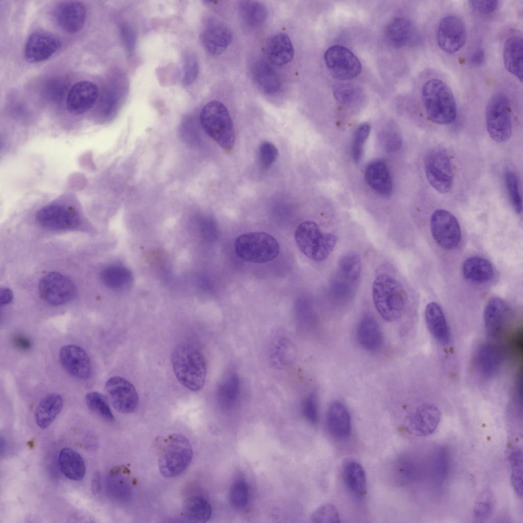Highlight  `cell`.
<instances>
[{
  "mask_svg": "<svg viewBox=\"0 0 523 523\" xmlns=\"http://www.w3.org/2000/svg\"><path fill=\"white\" fill-rule=\"evenodd\" d=\"M41 298L52 305L58 306L70 301L76 294V287L67 277L58 272L44 275L39 283Z\"/></svg>",
  "mask_w": 523,
  "mask_h": 523,
  "instance_id": "obj_12",
  "label": "cell"
},
{
  "mask_svg": "<svg viewBox=\"0 0 523 523\" xmlns=\"http://www.w3.org/2000/svg\"><path fill=\"white\" fill-rule=\"evenodd\" d=\"M107 396L113 408L118 412H133L138 403L137 392L129 381L120 376H113L105 384Z\"/></svg>",
  "mask_w": 523,
  "mask_h": 523,
  "instance_id": "obj_14",
  "label": "cell"
},
{
  "mask_svg": "<svg viewBox=\"0 0 523 523\" xmlns=\"http://www.w3.org/2000/svg\"><path fill=\"white\" fill-rule=\"evenodd\" d=\"M495 500L493 491L486 488L478 496L472 510L474 519L483 521L489 518L493 513Z\"/></svg>",
  "mask_w": 523,
  "mask_h": 523,
  "instance_id": "obj_42",
  "label": "cell"
},
{
  "mask_svg": "<svg viewBox=\"0 0 523 523\" xmlns=\"http://www.w3.org/2000/svg\"><path fill=\"white\" fill-rule=\"evenodd\" d=\"M238 12L242 23L251 29L260 27L268 16L266 6L255 1H241L238 6Z\"/></svg>",
  "mask_w": 523,
  "mask_h": 523,
  "instance_id": "obj_37",
  "label": "cell"
},
{
  "mask_svg": "<svg viewBox=\"0 0 523 523\" xmlns=\"http://www.w3.org/2000/svg\"><path fill=\"white\" fill-rule=\"evenodd\" d=\"M101 476L99 471L93 474L91 480V490L94 495L99 494L101 490Z\"/></svg>",
  "mask_w": 523,
  "mask_h": 523,
  "instance_id": "obj_61",
  "label": "cell"
},
{
  "mask_svg": "<svg viewBox=\"0 0 523 523\" xmlns=\"http://www.w3.org/2000/svg\"><path fill=\"white\" fill-rule=\"evenodd\" d=\"M60 47V40L54 35L36 32L32 34L26 42L25 56L28 61L37 63L48 59Z\"/></svg>",
  "mask_w": 523,
  "mask_h": 523,
  "instance_id": "obj_18",
  "label": "cell"
},
{
  "mask_svg": "<svg viewBox=\"0 0 523 523\" xmlns=\"http://www.w3.org/2000/svg\"><path fill=\"white\" fill-rule=\"evenodd\" d=\"M401 145V140L395 132H389L385 136V148L388 152H394L398 150Z\"/></svg>",
  "mask_w": 523,
  "mask_h": 523,
  "instance_id": "obj_56",
  "label": "cell"
},
{
  "mask_svg": "<svg viewBox=\"0 0 523 523\" xmlns=\"http://www.w3.org/2000/svg\"><path fill=\"white\" fill-rule=\"evenodd\" d=\"M424 316L427 328L433 337L440 344H447L449 340V329L440 306L435 302L428 303Z\"/></svg>",
  "mask_w": 523,
  "mask_h": 523,
  "instance_id": "obj_28",
  "label": "cell"
},
{
  "mask_svg": "<svg viewBox=\"0 0 523 523\" xmlns=\"http://www.w3.org/2000/svg\"><path fill=\"white\" fill-rule=\"evenodd\" d=\"M440 418L441 413L438 408L433 405L424 404L409 417L407 430L418 437L427 436L436 430Z\"/></svg>",
  "mask_w": 523,
  "mask_h": 523,
  "instance_id": "obj_20",
  "label": "cell"
},
{
  "mask_svg": "<svg viewBox=\"0 0 523 523\" xmlns=\"http://www.w3.org/2000/svg\"><path fill=\"white\" fill-rule=\"evenodd\" d=\"M38 222L46 228L66 230L79 224L77 212L71 207L60 204H52L40 209L36 216Z\"/></svg>",
  "mask_w": 523,
  "mask_h": 523,
  "instance_id": "obj_15",
  "label": "cell"
},
{
  "mask_svg": "<svg viewBox=\"0 0 523 523\" xmlns=\"http://www.w3.org/2000/svg\"><path fill=\"white\" fill-rule=\"evenodd\" d=\"M365 176L369 186L377 193L385 196L391 193L392 180L384 161L378 160L370 163L366 168Z\"/></svg>",
  "mask_w": 523,
  "mask_h": 523,
  "instance_id": "obj_30",
  "label": "cell"
},
{
  "mask_svg": "<svg viewBox=\"0 0 523 523\" xmlns=\"http://www.w3.org/2000/svg\"><path fill=\"white\" fill-rule=\"evenodd\" d=\"M59 360L65 371L78 379H85L91 373V365L86 351L76 345L63 346L59 351Z\"/></svg>",
  "mask_w": 523,
  "mask_h": 523,
  "instance_id": "obj_17",
  "label": "cell"
},
{
  "mask_svg": "<svg viewBox=\"0 0 523 523\" xmlns=\"http://www.w3.org/2000/svg\"><path fill=\"white\" fill-rule=\"evenodd\" d=\"M181 514L183 519L186 522H205L211 517V507L204 498L193 496L185 500L182 507Z\"/></svg>",
  "mask_w": 523,
  "mask_h": 523,
  "instance_id": "obj_35",
  "label": "cell"
},
{
  "mask_svg": "<svg viewBox=\"0 0 523 523\" xmlns=\"http://www.w3.org/2000/svg\"><path fill=\"white\" fill-rule=\"evenodd\" d=\"M343 479L347 489L354 497L361 499L366 493L367 482L365 470L357 461L349 460L344 465Z\"/></svg>",
  "mask_w": 523,
  "mask_h": 523,
  "instance_id": "obj_33",
  "label": "cell"
},
{
  "mask_svg": "<svg viewBox=\"0 0 523 523\" xmlns=\"http://www.w3.org/2000/svg\"><path fill=\"white\" fill-rule=\"evenodd\" d=\"M85 402L88 408L103 419L112 421L114 416L105 396L101 393L92 391L86 394Z\"/></svg>",
  "mask_w": 523,
  "mask_h": 523,
  "instance_id": "obj_44",
  "label": "cell"
},
{
  "mask_svg": "<svg viewBox=\"0 0 523 523\" xmlns=\"http://www.w3.org/2000/svg\"><path fill=\"white\" fill-rule=\"evenodd\" d=\"M510 308L503 299L494 297L487 303L484 312V321L487 334L496 338L503 333L510 317Z\"/></svg>",
  "mask_w": 523,
  "mask_h": 523,
  "instance_id": "obj_21",
  "label": "cell"
},
{
  "mask_svg": "<svg viewBox=\"0 0 523 523\" xmlns=\"http://www.w3.org/2000/svg\"><path fill=\"white\" fill-rule=\"evenodd\" d=\"M58 462L62 472L68 479L76 481L83 479L86 471L85 462L82 456L73 449L62 448L59 454Z\"/></svg>",
  "mask_w": 523,
  "mask_h": 523,
  "instance_id": "obj_34",
  "label": "cell"
},
{
  "mask_svg": "<svg viewBox=\"0 0 523 523\" xmlns=\"http://www.w3.org/2000/svg\"><path fill=\"white\" fill-rule=\"evenodd\" d=\"M60 81H52L49 83L47 88V94L52 99L57 100L62 97L64 89V86Z\"/></svg>",
  "mask_w": 523,
  "mask_h": 523,
  "instance_id": "obj_58",
  "label": "cell"
},
{
  "mask_svg": "<svg viewBox=\"0 0 523 523\" xmlns=\"http://www.w3.org/2000/svg\"><path fill=\"white\" fill-rule=\"evenodd\" d=\"M259 159L264 168H269L277 159L278 151L276 146L268 141L263 142L259 147Z\"/></svg>",
  "mask_w": 523,
  "mask_h": 523,
  "instance_id": "obj_53",
  "label": "cell"
},
{
  "mask_svg": "<svg viewBox=\"0 0 523 523\" xmlns=\"http://www.w3.org/2000/svg\"><path fill=\"white\" fill-rule=\"evenodd\" d=\"M422 99L426 114L433 122L439 125L453 123L457 116V106L453 93L442 80L431 79L423 85Z\"/></svg>",
  "mask_w": 523,
  "mask_h": 523,
  "instance_id": "obj_3",
  "label": "cell"
},
{
  "mask_svg": "<svg viewBox=\"0 0 523 523\" xmlns=\"http://www.w3.org/2000/svg\"><path fill=\"white\" fill-rule=\"evenodd\" d=\"M11 342L15 348L23 351H28L32 347L30 339L26 335L20 333L12 335Z\"/></svg>",
  "mask_w": 523,
  "mask_h": 523,
  "instance_id": "obj_57",
  "label": "cell"
},
{
  "mask_svg": "<svg viewBox=\"0 0 523 523\" xmlns=\"http://www.w3.org/2000/svg\"><path fill=\"white\" fill-rule=\"evenodd\" d=\"M397 474L404 483L413 481L421 474L419 465L414 460L407 457L400 461Z\"/></svg>",
  "mask_w": 523,
  "mask_h": 523,
  "instance_id": "obj_48",
  "label": "cell"
},
{
  "mask_svg": "<svg viewBox=\"0 0 523 523\" xmlns=\"http://www.w3.org/2000/svg\"><path fill=\"white\" fill-rule=\"evenodd\" d=\"M430 227L434 239L441 247L453 249L460 244V225L450 212L443 209L436 210L431 216Z\"/></svg>",
  "mask_w": 523,
  "mask_h": 523,
  "instance_id": "obj_11",
  "label": "cell"
},
{
  "mask_svg": "<svg viewBox=\"0 0 523 523\" xmlns=\"http://www.w3.org/2000/svg\"><path fill=\"white\" fill-rule=\"evenodd\" d=\"M430 462L432 480L436 485H440L447 479L449 471L448 451L444 447H439L432 455Z\"/></svg>",
  "mask_w": 523,
  "mask_h": 523,
  "instance_id": "obj_40",
  "label": "cell"
},
{
  "mask_svg": "<svg viewBox=\"0 0 523 523\" xmlns=\"http://www.w3.org/2000/svg\"><path fill=\"white\" fill-rule=\"evenodd\" d=\"M423 162L430 185L440 193H448L453 185L454 172L447 152L442 148H433L426 153Z\"/></svg>",
  "mask_w": 523,
  "mask_h": 523,
  "instance_id": "obj_9",
  "label": "cell"
},
{
  "mask_svg": "<svg viewBox=\"0 0 523 523\" xmlns=\"http://www.w3.org/2000/svg\"><path fill=\"white\" fill-rule=\"evenodd\" d=\"M103 283L112 289H120L126 286L131 280L130 271L121 266H110L104 268L100 273Z\"/></svg>",
  "mask_w": 523,
  "mask_h": 523,
  "instance_id": "obj_41",
  "label": "cell"
},
{
  "mask_svg": "<svg viewBox=\"0 0 523 523\" xmlns=\"http://www.w3.org/2000/svg\"><path fill=\"white\" fill-rule=\"evenodd\" d=\"M295 239L300 250L316 262L326 259L337 241L336 235L322 231L316 223L309 221L302 222L298 226Z\"/></svg>",
  "mask_w": 523,
  "mask_h": 523,
  "instance_id": "obj_6",
  "label": "cell"
},
{
  "mask_svg": "<svg viewBox=\"0 0 523 523\" xmlns=\"http://www.w3.org/2000/svg\"><path fill=\"white\" fill-rule=\"evenodd\" d=\"M504 181L506 189L512 206L517 213L522 211V200L519 192L518 180L516 174L508 170L505 173Z\"/></svg>",
  "mask_w": 523,
  "mask_h": 523,
  "instance_id": "obj_46",
  "label": "cell"
},
{
  "mask_svg": "<svg viewBox=\"0 0 523 523\" xmlns=\"http://www.w3.org/2000/svg\"><path fill=\"white\" fill-rule=\"evenodd\" d=\"M333 92L337 101L344 105L356 102L363 96L362 91L359 87L350 84H337L334 87Z\"/></svg>",
  "mask_w": 523,
  "mask_h": 523,
  "instance_id": "obj_45",
  "label": "cell"
},
{
  "mask_svg": "<svg viewBox=\"0 0 523 523\" xmlns=\"http://www.w3.org/2000/svg\"><path fill=\"white\" fill-rule=\"evenodd\" d=\"M485 118L487 130L492 140L503 143L510 138L512 131L510 103L505 94L497 93L490 98Z\"/></svg>",
  "mask_w": 523,
  "mask_h": 523,
  "instance_id": "obj_8",
  "label": "cell"
},
{
  "mask_svg": "<svg viewBox=\"0 0 523 523\" xmlns=\"http://www.w3.org/2000/svg\"><path fill=\"white\" fill-rule=\"evenodd\" d=\"M311 520L313 522H339L340 517L335 506L330 504H325L313 512Z\"/></svg>",
  "mask_w": 523,
  "mask_h": 523,
  "instance_id": "obj_51",
  "label": "cell"
},
{
  "mask_svg": "<svg viewBox=\"0 0 523 523\" xmlns=\"http://www.w3.org/2000/svg\"><path fill=\"white\" fill-rule=\"evenodd\" d=\"M356 337L360 344L369 351L377 350L383 343V335L379 326L375 319L369 316L364 317L360 321Z\"/></svg>",
  "mask_w": 523,
  "mask_h": 523,
  "instance_id": "obj_32",
  "label": "cell"
},
{
  "mask_svg": "<svg viewBox=\"0 0 523 523\" xmlns=\"http://www.w3.org/2000/svg\"><path fill=\"white\" fill-rule=\"evenodd\" d=\"M476 362L480 373L484 377L490 378L498 371L502 362V353L494 344L486 343L477 350Z\"/></svg>",
  "mask_w": 523,
  "mask_h": 523,
  "instance_id": "obj_26",
  "label": "cell"
},
{
  "mask_svg": "<svg viewBox=\"0 0 523 523\" xmlns=\"http://www.w3.org/2000/svg\"><path fill=\"white\" fill-rule=\"evenodd\" d=\"M109 478L108 487L112 495L117 499L128 500L131 495V488L128 480L118 473H112Z\"/></svg>",
  "mask_w": 523,
  "mask_h": 523,
  "instance_id": "obj_47",
  "label": "cell"
},
{
  "mask_svg": "<svg viewBox=\"0 0 523 523\" xmlns=\"http://www.w3.org/2000/svg\"><path fill=\"white\" fill-rule=\"evenodd\" d=\"M303 414L311 423L315 424L318 419L317 401L314 395H310L303 400L302 405Z\"/></svg>",
  "mask_w": 523,
  "mask_h": 523,
  "instance_id": "obj_54",
  "label": "cell"
},
{
  "mask_svg": "<svg viewBox=\"0 0 523 523\" xmlns=\"http://www.w3.org/2000/svg\"><path fill=\"white\" fill-rule=\"evenodd\" d=\"M497 1H469V6L475 12L480 14L489 15L497 9Z\"/></svg>",
  "mask_w": 523,
  "mask_h": 523,
  "instance_id": "obj_55",
  "label": "cell"
},
{
  "mask_svg": "<svg viewBox=\"0 0 523 523\" xmlns=\"http://www.w3.org/2000/svg\"><path fill=\"white\" fill-rule=\"evenodd\" d=\"M205 132L224 150L229 152L235 144L233 123L226 106L218 101H211L202 109L200 114Z\"/></svg>",
  "mask_w": 523,
  "mask_h": 523,
  "instance_id": "obj_5",
  "label": "cell"
},
{
  "mask_svg": "<svg viewBox=\"0 0 523 523\" xmlns=\"http://www.w3.org/2000/svg\"><path fill=\"white\" fill-rule=\"evenodd\" d=\"M99 97V89L94 83L82 81L70 89L66 99V108L74 114H81L89 110Z\"/></svg>",
  "mask_w": 523,
  "mask_h": 523,
  "instance_id": "obj_19",
  "label": "cell"
},
{
  "mask_svg": "<svg viewBox=\"0 0 523 523\" xmlns=\"http://www.w3.org/2000/svg\"><path fill=\"white\" fill-rule=\"evenodd\" d=\"M361 267L359 255L353 251L346 252L338 262L337 277L339 280L353 284L360 276Z\"/></svg>",
  "mask_w": 523,
  "mask_h": 523,
  "instance_id": "obj_38",
  "label": "cell"
},
{
  "mask_svg": "<svg viewBox=\"0 0 523 523\" xmlns=\"http://www.w3.org/2000/svg\"><path fill=\"white\" fill-rule=\"evenodd\" d=\"M511 465V481L515 493L519 496L522 494V453L520 448L513 447L509 455Z\"/></svg>",
  "mask_w": 523,
  "mask_h": 523,
  "instance_id": "obj_43",
  "label": "cell"
},
{
  "mask_svg": "<svg viewBox=\"0 0 523 523\" xmlns=\"http://www.w3.org/2000/svg\"><path fill=\"white\" fill-rule=\"evenodd\" d=\"M13 299V293L8 288H2L0 291V304L1 305H6L12 301Z\"/></svg>",
  "mask_w": 523,
  "mask_h": 523,
  "instance_id": "obj_62",
  "label": "cell"
},
{
  "mask_svg": "<svg viewBox=\"0 0 523 523\" xmlns=\"http://www.w3.org/2000/svg\"><path fill=\"white\" fill-rule=\"evenodd\" d=\"M326 425L329 433L336 439H343L349 435L351 417L344 403L335 401L330 405L326 415Z\"/></svg>",
  "mask_w": 523,
  "mask_h": 523,
  "instance_id": "obj_23",
  "label": "cell"
},
{
  "mask_svg": "<svg viewBox=\"0 0 523 523\" xmlns=\"http://www.w3.org/2000/svg\"><path fill=\"white\" fill-rule=\"evenodd\" d=\"M463 275L467 280L476 283L489 281L494 274L492 264L487 259L480 256L467 258L462 267Z\"/></svg>",
  "mask_w": 523,
  "mask_h": 523,
  "instance_id": "obj_36",
  "label": "cell"
},
{
  "mask_svg": "<svg viewBox=\"0 0 523 523\" xmlns=\"http://www.w3.org/2000/svg\"><path fill=\"white\" fill-rule=\"evenodd\" d=\"M63 399L59 394L51 393L44 397L38 404L34 414L35 422L41 429L50 426L61 411Z\"/></svg>",
  "mask_w": 523,
  "mask_h": 523,
  "instance_id": "obj_31",
  "label": "cell"
},
{
  "mask_svg": "<svg viewBox=\"0 0 523 523\" xmlns=\"http://www.w3.org/2000/svg\"><path fill=\"white\" fill-rule=\"evenodd\" d=\"M266 52L270 63L278 66L287 64L292 61L294 55L291 39L284 33H276L269 39Z\"/></svg>",
  "mask_w": 523,
  "mask_h": 523,
  "instance_id": "obj_24",
  "label": "cell"
},
{
  "mask_svg": "<svg viewBox=\"0 0 523 523\" xmlns=\"http://www.w3.org/2000/svg\"><path fill=\"white\" fill-rule=\"evenodd\" d=\"M438 45L444 52L454 54L464 45L466 39L465 24L455 15L443 17L439 21L436 34Z\"/></svg>",
  "mask_w": 523,
  "mask_h": 523,
  "instance_id": "obj_13",
  "label": "cell"
},
{
  "mask_svg": "<svg viewBox=\"0 0 523 523\" xmlns=\"http://www.w3.org/2000/svg\"><path fill=\"white\" fill-rule=\"evenodd\" d=\"M240 394V377L236 373H230L219 386L218 392L219 400L223 407L230 409L236 403Z\"/></svg>",
  "mask_w": 523,
  "mask_h": 523,
  "instance_id": "obj_39",
  "label": "cell"
},
{
  "mask_svg": "<svg viewBox=\"0 0 523 523\" xmlns=\"http://www.w3.org/2000/svg\"><path fill=\"white\" fill-rule=\"evenodd\" d=\"M233 35L229 27L224 22L210 19L200 35V40L205 50L213 56L223 53L232 41Z\"/></svg>",
  "mask_w": 523,
  "mask_h": 523,
  "instance_id": "obj_16",
  "label": "cell"
},
{
  "mask_svg": "<svg viewBox=\"0 0 523 523\" xmlns=\"http://www.w3.org/2000/svg\"><path fill=\"white\" fill-rule=\"evenodd\" d=\"M248 497L249 491L247 484L242 480L236 482L232 487L230 493L231 505L235 509H242L247 504Z\"/></svg>",
  "mask_w": 523,
  "mask_h": 523,
  "instance_id": "obj_49",
  "label": "cell"
},
{
  "mask_svg": "<svg viewBox=\"0 0 523 523\" xmlns=\"http://www.w3.org/2000/svg\"><path fill=\"white\" fill-rule=\"evenodd\" d=\"M86 10L84 4L78 1H65L57 8L56 17L60 27L65 31L74 33L84 25Z\"/></svg>",
  "mask_w": 523,
  "mask_h": 523,
  "instance_id": "obj_22",
  "label": "cell"
},
{
  "mask_svg": "<svg viewBox=\"0 0 523 523\" xmlns=\"http://www.w3.org/2000/svg\"><path fill=\"white\" fill-rule=\"evenodd\" d=\"M326 66L335 78L348 80L357 77L361 73V64L356 56L349 50L341 45H334L325 52Z\"/></svg>",
  "mask_w": 523,
  "mask_h": 523,
  "instance_id": "obj_10",
  "label": "cell"
},
{
  "mask_svg": "<svg viewBox=\"0 0 523 523\" xmlns=\"http://www.w3.org/2000/svg\"><path fill=\"white\" fill-rule=\"evenodd\" d=\"M184 75L183 83L186 85L192 84L197 79L199 73V64L196 57L188 54L184 57Z\"/></svg>",
  "mask_w": 523,
  "mask_h": 523,
  "instance_id": "obj_52",
  "label": "cell"
},
{
  "mask_svg": "<svg viewBox=\"0 0 523 523\" xmlns=\"http://www.w3.org/2000/svg\"><path fill=\"white\" fill-rule=\"evenodd\" d=\"M485 59V51L481 47H478L474 49L471 53L469 61L474 65H480L484 62Z\"/></svg>",
  "mask_w": 523,
  "mask_h": 523,
  "instance_id": "obj_60",
  "label": "cell"
},
{
  "mask_svg": "<svg viewBox=\"0 0 523 523\" xmlns=\"http://www.w3.org/2000/svg\"><path fill=\"white\" fill-rule=\"evenodd\" d=\"M388 42L396 47H402L415 43L417 40V32L410 20L397 18L391 21L386 30Z\"/></svg>",
  "mask_w": 523,
  "mask_h": 523,
  "instance_id": "obj_25",
  "label": "cell"
},
{
  "mask_svg": "<svg viewBox=\"0 0 523 523\" xmlns=\"http://www.w3.org/2000/svg\"><path fill=\"white\" fill-rule=\"evenodd\" d=\"M503 61L506 70L522 81L523 41L521 37L508 38L503 49Z\"/></svg>",
  "mask_w": 523,
  "mask_h": 523,
  "instance_id": "obj_29",
  "label": "cell"
},
{
  "mask_svg": "<svg viewBox=\"0 0 523 523\" xmlns=\"http://www.w3.org/2000/svg\"><path fill=\"white\" fill-rule=\"evenodd\" d=\"M252 76L258 89L267 94L276 92L280 87V80L276 70L264 60L256 61L252 66Z\"/></svg>",
  "mask_w": 523,
  "mask_h": 523,
  "instance_id": "obj_27",
  "label": "cell"
},
{
  "mask_svg": "<svg viewBox=\"0 0 523 523\" xmlns=\"http://www.w3.org/2000/svg\"><path fill=\"white\" fill-rule=\"evenodd\" d=\"M193 457L192 444L184 436L169 435L162 441L158 458L160 473L166 478L182 474L191 464Z\"/></svg>",
  "mask_w": 523,
  "mask_h": 523,
  "instance_id": "obj_4",
  "label": "cell"
},
{
  "mask_svg": "<svg viewBox=\"0 0 523 523\" xmlns=\"http://www.w3.org/2000/svg\"><path fill=\"white\" fill-rule=\"evenodd\" d=\"M370 131V126L365 123L359 127L354 134L352 145V155L353 160L356 163H358L361 159L364 146L369 136Z\"/></svg>",
  "mask_w": 523,
  "mask_h": 523,
  "instance_id": "obj_50",
  "label": "cell"
},
{
  "mask_svg": "<svg viewBox=\"0 0 523 523\" xmlns=\"http://www.w3.org/2000/svg\"><path fill=\"white\" fill-rule=\"evenodd\" d=\"M374 306L386 321L392 322L403 315L407 301L406 292L401 283L391 276L378 275L372 285Z\"/></svg>",
  "mask_w": 523,
  "mask_h": 523,
  "instance_id": "obj_2",
  "label": "cell"
},
{
  "mask_svg": "<svg viewBox=\"0 0 523 523\" xmlns=\"http://www.w3.org/2000/svg\"><path fill=\"white\" fill-rule=\"evenodd\" d=\"M123 38L129 51H132L135 44V36L132 28L125 26L122 28Z\"/></svg>",
  "mask_w": 523,
  "mask_h": 523,
  "instance_id": "obj_59",
  "label": "cell"
},
{
  "mask_svg": "<svg viewBox=\"0 0 523 523\" xmlns=\"http://www.w3.org/2000/svg\"><path fill=\"white\" fill-rule=\"evenodd\" d=\"M171 363L178 382L193 391L203 387L207 374V364L204 354L197 344L189 342L181 343L173 351Z\"/></svg>",
  "mask_w": 523,
  "mask_h": 523,
  "instance_id": "obj_1",
  "label": "cell"
},
{
  "mask_svg": "<svg viewBox=\"0 0 523 523\" xmlns=\"http://www.w3.org/2000/svg\"><path fill=\"white\" fill-rule=\"evenodd\" d=\"M237 256L244 261L263 264L274 259L279 254V246L270 234L252 232L239 235L235 242Z\"/></svg>",
  "mask_w": 523,
  "mask_h": 523,
  "instance_id": "obj_7",
  "label": "cell"
}]
</instances>
